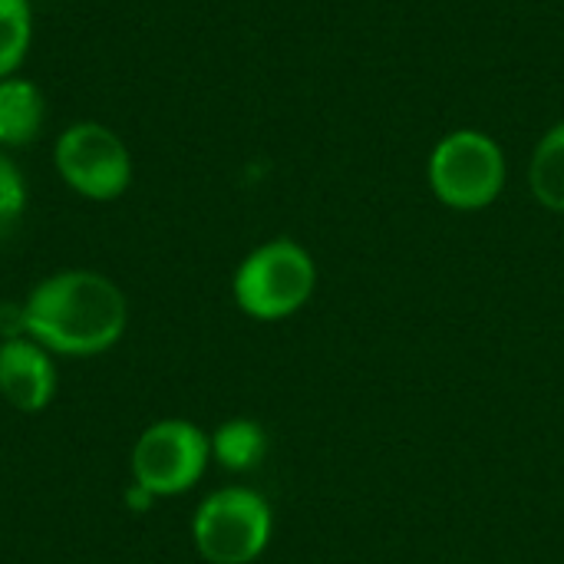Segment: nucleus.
<instances>
[{"mask_svg": "<svg viewBox=\"0 0 564 564\" xmlns=\"http://www.w3.org/2000/svg\"><path fill=\"white\" fill-rule=\"evenodd\" d=\"M433 195L456 212H482L506 188V152L479 129H453L426 162Z\"/></svg>", "mask_w": 564, "mask_h": 564, "instance_id": "obj_3", "label": "nucleus"}, {"mask_svg": "<svg viewBox=\"0 0 564 564\" xmlns=\"http://www.w3.org/2000/svg\"><path fill=\"white\" fill-rule=\"evenodd\" d=\"M212 459H218V466H225L228 473H248L254 466H261V459L268 456V433L261 423L254 420H228L221 423L212 436Z\"/></svg>", "mask_w": 564, "mask_h": 564, "instance_id": "obj_10", "label": "nucleus"}, {"mask_svg": "<svg viewBox=\"0 0 564 564\" xmlns=\"http://www.w3.org/2000/svg\"><path fill=\"white\" fill-rule=\"evenodd\" d=\"M56 393V370L46 354L30 337H7L0 344V397L20 413H40Z\"/></svg>", "mask_w": 564, "mask_h": 564, "instance_id": "obj_7", "label": "nucleus"}, {"mask_svg": "<svg viewBox=\"0 0 564 564\" xmlns=\"http://www.w3.org/2000/svg\"><path fill=\"white\" fill-rule=\"evenodd\" d=\"M26 212V182L13 159L0 155V241L17 228Z\"/></svg>", "mask_w": 564, "mask_h": 564, "instance_id": "obj_12", "label": "nucleus"}, {"mask_svg": "<svg viewBox=\"0 0 564 564\" xmlns=\"http://www.w3.org/2000/svg\"><path fill=\"white\" fill-rule=\"evenodd\" d=\"M129 324L126 294L96 271H59L40 281L23 304V334L66 357L109 350Z\"/></svg>", "mask_w": 564, "mask_h": 564, "instance_id": "obj_1", "label": "nucleus"}, {"mask_svg": "<svg viewBox=\"0 0 564 564\" xmlns=\"http://www.w3.org/2000/svg\"><path fill=\"white\" fill-rule=\"evenodd\" d=\"M53 162L59 178L89 202H112L132 185V155L119 132L102 122H73L59 132Z\"/></svg>", "mask_w": 564, "mask_h": 564, "instance_id": "obj_5", "label": "nucleus"}, {"mask_svg": "<svg viewBox=\"0 0 564 564\" xmlns=\"http://www.w3.org/2000/svg\"><path fill=\"white\" fill-rule=\"evenodd\" d=\"M46 122V96L33 79L7 76L0 79V145H30Z\"/></svg>", "mask_w": 564, "mask_h": 564, "instance_id": "obj_8", "label": "nucleus"}, {"mask_svg": "<svg viewBox=\"0 0 564 564\" xmlns=\"http://www.w3.org/2000/svg\"><path fill=\"white\" fill-rule=\"evenodd\" d=\"M271 532L274 516L268 499L241 486L212 492L192 519L195 549L208 564L258 562L271 542Z\"/></svg>", "mask_w": 564, "mask_h": 564, "instance_id": "obj_4", "label": "nucleus"}, {"mask_svg": "<svg viewBox=\"0 0 564 564\" xmlns=\"http://www.w3.org/2000/svg\"><path fill=\"white\" fill-rule=\"evenodd\" d=\"M33 10L30 0H0V79L17 76L30 53Z\"/></svg>", "mask_w": 564, "mask_h": 564, "instance_id": "obj_11", "label": "nucleus"}, {"mask_svg": "<svg viewBox=\"0 0 564 564\" xmlns=\"http://www.w3.org/2000/svg\"><path fill=\"white\" fill-rule=\"evenodd\" d=\"M126 502H129V509H135V512H145V509L155 502V496H152V492H145L142 486H135V482H132V486H129V492H126Z\"/></svg>", "mask_w": 564, "mask_h": 564, "instance_id": "obj_13", "label": "nucleus"}, {"mask_svg": "<svg viewBox=\"0 0 564 564\" xmlns=\"http://www.w3.org/2000/svg\"><path fill=\"white\" fill-rule=\"evenodd\" d=\"M212 459L208 436L188 420L152 423L132 449V482L155 499L188 492Z\"/></svg>", "mask_w": 564, "mask_h": 564, "instance_id": "obj_6", "label": "nucleus"}, {"mask_svg": "<svg viewBox=\"0 0 564 564\" xmlns=\"http://www.w3.org/2000/svg\"><path fill=\"white\" fill-rule=\"evenodd\" d=\"M317 288L311 251L291 238L258 245L235 271V304L254 321H284L297 314Z\"/></svg>", "mask_w": 564, "mask_h": 564, "instance_id": "obj_2", "label": "nucleus"}, {"mask_svg": "<svg viewBox=\"0 0 564 564\" xmlns=\"http://www.w3.org/2000/svg\"><path fill=\"white\" fill-rule=\"evenodd\" d=\"M529 188L542 208L564 215V122L552 126L532 149Z\"/></svg>", "mask_w": 564, "mask_h": 564, "instance_id": "obj_9", "label": "nucleus"}]
</instances>
